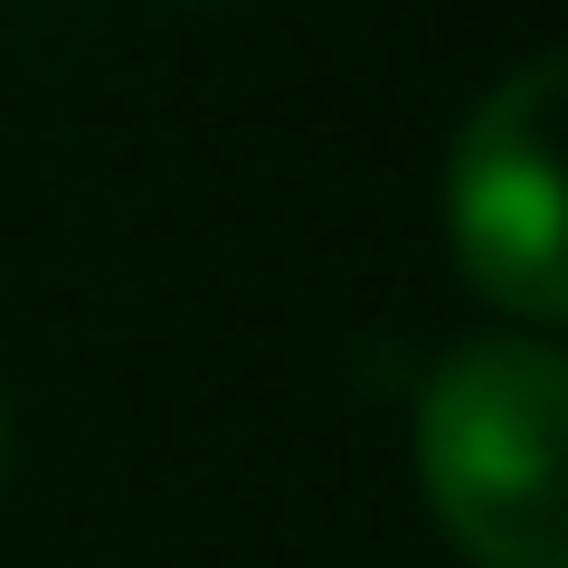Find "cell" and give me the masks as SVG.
Instances as JSON below:
<instances>
[{
    "instance_id": "cell-3",
    "label": "cell",
    "mask_w": 568,
    "mask_h": 568,
    "mask_svg": "<svg viewBox=\"0 0 568 568\" xmlns=\"http://www.w3.org/2000/svg\"><path fill=\"white\" fill-rule=\"evenodd\" d=\"M0 484H10V388H0Z\"/></svg>"
},
{
    "instance_id": "cell-1",
    "label": "cell",
    "mask_w": 568,
    "mask_h": 568,
    "mask_svg": "<svg viewBox=\"0 0 568 568\" xmlns=\"http://www.w3.org/2000/svg\"><path fill=\"white\" fill-rule=\"evenodd\" d=\"M568 379L549 342H465L417 398V474L474 568H568Z\"/></svg>"
},
{
    "instance_id": "cell-2",
    "label": "cell",
    "mask_w": 568,
    "mask_h": 568,
    "mask_svg": "<svg viewBox=\"0 0 568 568\" xmlns=\"http://www.w3.org/2000/svg\"><path fill=\"white\" fill-rule=\"evenodd\" d=\"M559 58H530L474 104L465 142L446 162V227L465 256L474 294H493L521 323L568 313V265H559Z\"/></svg>"
}]
</instances>
